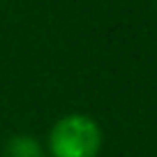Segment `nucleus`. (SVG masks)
<instances>
[{
  "instance_id": "f257e3e1",
  "label": "nucleus",
  "mask_w": 157,
  "mask_h": 157,
  "mask_svg": "<svg viewBox=\"0 0 157 157\" xmlns=\"http://www.w3.org/2000/svg\"><path fill=\"white\" fill-rule=\"evenodd\" d=\"M102 150V127L86 113L58 118L49 132L51 157H97Z\"/></svg>"
},
{
  "instance_id": "f03ea898",
  "label": "nucleus",
  "mask_w": 157,
  "mask_h": 157,
  "mask_svg": "<svg viewBox=\"0 0 157 157\" xmlns=\"http://www.w3.org/2000/svg\"><path fill=\"white\" fill-rule=\"evenodd\" d=\"M2 157H46V150L30 134H14L2 146Z\"/></svg>"
}]
</instances>
